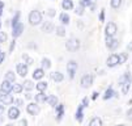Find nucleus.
<instances>
[{"instance_id": "4", "label": "nucleus", "mask_w": 132, "mask_h": 126, "mask_svg": "<svg viewBox=\"0 0 132 126\" xmlns=\"http://www.w3.org/2000/svg\"><path fill=\"white\" fill-rule=\"evenodd\" d=\"M65 49L68 51H77L80 49V40H77V38H69L65 42Z\"/></svg>"}, {"instance_id": "38", "label": "nucleus", "mask_w": 132, "mask_h": 126, "mask_svg": "<svg viewBox=\"0 0 132 126\" xmlns=\"http://www.w3.org/2000/svg\"><path fill=\"white\" fill-rule=\"evenodd\" d=\"M7 41V34L4 32H0V43H4Z\"/></svg>"}, {"instance_id": "19", "label": "nucleus", "mask_w": 132, "mask_h": 126, "mask_svg": "<svg viewBox=\"0 0 132 126\" xmlns=\"http://www.w3.org/2000/svg\"><path fill=\"white\" fill-rule=\"evenodd\" d=\"M46 102H47L50 106H52V108H56V105L59 104V100H58V97H56L55 95H48V96H47V100H46Z\"/></svg>"}, {"instance_id": "1", "label": "nucleus", "mask_w": 132, "mask_h": 126, "mask_svg": "<svg viewBox=\"0 0 132 126\" xmlns=\"http://www.w3.org/2000/svg\"><path fill=\"white\" fill-rule=\"evenodd\" d=\"M131 83H132V75L129 72H126L122 75V78L119 79V85L122 87V93L127 95L129 88H131Z\"/></svg>"}, {"instance_id": "26", "label": "nucleus", "mask_w": 132, "mask_h": 126, "mask_svg": "<svg viewBox=\"0 0 132 126\" xmlns=\"http://www.w3.org/2000/svg\"><path fill=\"white\" fill-rule=\"evenodd\" d=\"M62 8L64 11L73 9V2H72V0H63V2H62Z\"/></svg>"}, {"instance_id": "15", "label": "nucleus", "mask_w": 132, "mask_h": 126, "mask_svg": "<svg viewBox=\"0 0 132 126\" xmlns=\"http://www.w3.org/2000/svg\"><path fill=\"white\" fill-rule=\"evenodd\" d=\"M42 32L43 33H52V32H55V25H54V23H51V21H45L43 24H42Z\"/></svg>"}, {"instance_id": "16", "label": "nucleus", "mask_w": 132, "mask_h": 126, "mask_svg": "<svg viewBox=\"0 0 132 126\" xmlns=\"http://www.w3.org/2000/svg\"><path fill=\"white\" fill-rule=\"evenodd\" d=\"M45 72L46 71L43 70V68H35L34 71H33V79L34 80H42L43 79V76H45Z\"/></svg>"}, {"instance_id": "18", "label": "nucleus", "mask_w": 132, "mask_h": 126, "mask_svg": "<svg viewBox=\"0 0 132 126\" xmlns=\"http://www.w3.org/2000/svg\"><path fill=\"white\" fill-rule=\"evenodd\" d=\"M75 117H76L77 122H82V120H84V106H82V104H80L77 106V110H76Z\"/></svg>"}, {"instance_id": "29", "label": "nucleus", "mask_w": 132, "mask_h": 126, "mask_svg": "<svg viewBox=\"0 0 132 126\" xmlns=\"http://www.w3.org/2000/svg\"><path fill=\"white\" fill-rule=\"evenodd\" d=\"M50 67H51V61L48 58H42V61H41V68H43L46 71Z\"/></svg>"}, {"instance_id": "47", "label": "nucleus", "mask_w": 132, "mask_h": 126, "mask_svg": "<svg viewBox=\"0 0 132 126\" xmlns=\"http://www.w3.org/2000/svg\"><path fill=\"white\" fill-rule=\"evenodd\" d=\"M98 95H100V93H98L97 91H94V92L92 93V99H93V100H96V99L98 97Z\"/></svg>"}, {"instance_id": "9", "label": "nucleus", "mask_w": 132, "mask_h": 126, "mask_svg": "<svg viewBox=\"0 0 132 126\" xmlns=\"http://www.w3.org/2000/svg\"><path fill=\"white\" fill-rule=\"evenodd\" d=\"M80 84H81L82 88H89V87H92V85H93V75H92V74H85V75L81 78Z\"/></svg>"}, {"instance_id": "45", "label": "nucleus", "mask_w": 132, "mask_h": 126, "mask_svg": "<svg viewBox=\"0 0 132 126\" xmlns=\"http://www.w3.org/2000/svg\"><path fill=\"white\" fill-rule=\"evenodd\" d=\"M4 110H5V105L0 102V116H3V114H4Z\"/></svg>"}, {"instance_id": "32", "label": "nucleus", "mask_w": 132, "mask_h": 126, "mask_svg": "<svg viewBox=\"0 0 132 126\" xmlns=\"http://www.w3.org/2000/svg\"><path fill=\"white\" fill-rule=\"evenodd\" d=\"M127 58H128V53H119V64L126 63Z\"/></svg>"}, {"instance_id": "53", "label": "nucleus", "mask_w": 132, "mask_h": 126, "mask_svg": "<svg viewBox=\"0 0 132 126\" xmlns=\"http://www.w3.org/2000/svg\"><path fill=\"white\" fill-rule=\"evenodd\" d=\"M0 28H2V23H0Z\"/></svg>"}, {"instance_id": "20", "label": "nucleus", "mask_w": 132, "mask_h": 126, "mask_svg": "<svg viewBox=\"0 0 132 126\" xmlns=\"http://www.w3.org/2000/svg\"><path fill=\"white\" fill-rule=\"evenodd\" d=\"M34 100H35V102L37 104H43V102H46V100H47V96H46V93L45 92H38L35 96H34Z\"/></svg>"}, {"instance_id": "35", "label": "nucleus", "mask_w": 132, "mask_h": 126, "mask_svg": "<svg viewBox=\"0 0 132 126\" xmlns=\"http://www.w3.org/2000/svg\"><path fill=\"white\" fill-rule=\"evenodd\" d=\"M110 4H111V7L112 8H119L120 5H122V0H111V2H110Z\"/></svg>"}, {"instance_id": "3", "label": "nucleus", "mask_w": 132, "mask_h": 126, "mask_svg": "<svg viewBox=\"0 0 132 126\" xmlns=\"http://www.w3.org/2000/svg\"><path fill=\"white\" fill-rule=\"evenodd\" d=\"M77 68H79V63L75 61V59H71L67 63V72H68L69 79H73L75 78V75H76V72H77Z\"/></svg>"}, {"instance_id": "40", "label": "nucleus", "mask_w": 132, "mask_h": 126, "mask_svg": "<svg viewBox=\"0 0 132 126\" xmlns=\"http://www.w3.org/2000/svg\"><path fill=\"white\" fill-rule=\"evenodd\" d=\"M81 104H82L84 108H88V106H89V99H88V97H84L82 101H81Z\"/></svg>"}, {"instance_id": "14", "label": "nucleus", "mask_w": 132, "mask_h": 126, "mask_svg": "<svg viewBox=\"0 0 132 126\" xmlns=\"http://www.w3.org/2000/svg\"><path fill=\"white\" fill-rule=\"evenodd\" d=\"M63 116H64V105L58 104L56 108H55V118H56V121H62Z\"/></svg>"}, {"instance_id": "30", "label": "nucleus", "mask_w": 132, "mask_h": 126, "mask_svg": "<svg viewBox=\"0 0 132 126\" xmlns=\"http://www.w3.org/2000/svg\"><path fill=\"white\" fill-rule=\"evenodd\" d=\"M103 123H102V120L100 118V117H94V118H92L90 120V122H89V126H102Z\"/></svg>"}, {"instance_id": "24", "label": "nucleus", "mask_w": 132, "mask_h": 126, "mask_svg": "<svg viewBox=\"0 0 132 126\" xmlns=\"http://www.w3.org/2000/svg\"><path fill=\"white\" fill-rule=\"evenodd\" d=\"M22 87H24V89L25 91H33V89L35 88V84L33 83V80H25L24 83H22Z\"/></svg>"}, {"instance_id": "12", "label": "nucleus", "mask_w": 132, "mask_h": 126, "mask_svg": "<svg viewBox=\"0 0 132 126\" xmlns=\"http://www.w3.org/2000/svg\"><path fill=\"white\" fill-rule=\"evenodd\" d=\"M20 108H17V106H11L9 109H8V118L9 120H17L18 117H20Z\"/></svg>"}, {"instance_id": "37", "label": "nucleus", "mask_w": 132, "mask_h": 126, "mask_svg": "<svg viewBox=\"0 0 132 126\" xmlns=\"http://www.w3.org/2000/svg\"><path fill=\"white\" fill-rule=\"evenodd\" d=\"M13 104L18 108V106H21V105H24V100L22 99H14V101H13Z\"/></svg>"}, {"instance_id": "34", "label": "nucleus", "mask_w": 132, "mask_h": 126, "mask_svg": "<svg viewBox=\"0 0 132 126\" xmlns=\"http://www.w3.org/2000/svg\"><path fill=\"white\" fill-rule=\"evenodd\" d=\"M84 12H85V8H84V7H81L80 4H79V7L75 8V13H76L77 16H82V14H84Z\"/></svg>"}, {"instance_id": "54", "label": "nucleus", "mask_w": 132, "mask_h": 126, "mask_svg": "<svg viewBox=\"0 0 132 126\" xmlns=\"http://www.w3.org/2000/svg\"><path fill=\"white\" fill-rule=\"evenodd\" d=\"M51 2H55V0H51Z\"/></svg>"}, {"instance_id": "52", "label": "nucleus", "mask_w": 132, "mask_h": 126, "mask_svg": "<svg viewBox=\"0 0 132 126\" xmlns=\"http://www.w3.org/2000/svg\"><path fill=\"white\" fill-rule=\"evenodd\" d=\"M115 126H126L124 123H118V125H115Z\"/></svg>"}, {"instance_id": "2", "label": "nucleus", "mask_w": 132, "mask_h": 126, "mask_svg": "<svg viewBox=\"0 0 132 126\" xmlns=\"http://www.w3.org/2000/svg\"><path fill=\"white\" fill-rule=\"evenodd\" d=\"M29 24L33 25V26H37V25L42 24V13L39 11H37V9L31 11L29 13Z\"/></svg>"}, {"instance_id": "55", "label": "nucleus", "mask_w": 132, "mask_h": 126, "mask_svg": "<svg viewBox=\"0 0 132 126\" xmlns=\"http://www.w3.org/2000/svg\"><path fill=\"white\" fill-rule=\"evenodd\" d=\"M0 51H2V49H0Z\"/></svg>"}, {"instance_id": "7", "label": "nucleus", "mask_w": 132, "mask_h": 126, "mask_svg": "<svg viewBox=\"0 0 132 126\" xmlns=\"http://www.w3.org/2000/svg\"><path fill=\"white\" fill-rule=\"evenodd\" d=\"M106 64L110 68L117 67L119 64V54H115L114 53V54H111V55H109V58L106 59Z\"/></svg>"}, {"instance_id": "28", "label": "nucleus", "mask_w": 132, "mask_h": 126, "mask_svg": "<svg viewBox=\"0 0 132 126\" xmlns=\"http://www.w3.org/2000/svg\"><path fill=\"white\" fill-rule=\"evenodd\" d=\"M5 80L11 81V83H16V74L13 72L12 70L7 71V74H5Z\"/></svg>"}, {"instance_id": "33", "label": "nucleus", "mask_w": 132, "mask_h": 126, "mask_svg": "<svg viewBox=\"0 0 132 126\" xmlns=\"http://www.w3.org/2000/svg\"><path fill=\"white\" fill-rule=\"evenodd\" d=\"M18 23H20V12H16L14 17H13V20H12V28L16 26Z\"/></svg>"}, {"instance_id": "10", "label": "nucleus", "mask_w": 132, "mask_h": 126, "mask_svg": "<svg viewBox=\"0 0 132 126\" xmlns=\"http://www.w3.org/2000/svg\"><path fill=\"white\" fill-rule=\"evenodd\" d=\"M16 71H17L18 76L25 78V76L28 75V72H29V68H28V66H26L25 63H17V66H16Z\"/></svg>"}, {"instance_id": "50", "label": "nucleus", "mask_w": 132, "mask_h": 126, "mask_svg": "<svg viewBox=\"0 0 132 126\" xmlns=\"http://www.w3.org/2000/svg\"><path fill=\"white\" fill-rule=\"evenodd\" d=\"M25 97H26V99H31V97H33V96H31V95H30V93H26V96H25Z\"/></svg>"}, {"instance_id": "43", "label": "nucleus", "mask_w": 132, "mask_h": 126, "mask_svg": "<svg viewBox=\"0 0 132 126\" xmlns=\"http://www.w3.org/2000/svg\"><path fill=\"white\" fill-rule=\"evenodd\" d=\"M5 61V53L4 51H0V64Z\"/></svg>"}, {"instance_id": "23", "label": "nucleus", "mask_w": 132, "mask_h": 126, "mask_svg": "<svg viewBox=\"0 0 132 126\" xmlns=\"http://www.w3.org/2000/svg\"><path fill=\"white\" fill-rule=\"evenodd\" d=\"M117 95V92L112 89V87H109L106 91H105V95H103V100H109V99H112Z\"/></svg>"}, {"instance_id": "39", "label": "nucleus", "mask_w": 132, "mask_h": 126, "mask_svg": "<svg viewBox=\"0 0 132 126\" xmlns=\"http://www.w3.org/2000/svg\"><path fill=\"white\" fill-rule=\"evenodd\" d=\"M126 116H127V120H128V121H132V108H129V109L127 110Z\"/></svg>"}, {"instance_id": "27", "label": "nucleus", "mask_w": 132, "mask_h": 126, "mask_svg": "<svg viewBox=\"0 0 132 126\" xmlns=\"http://www.w3.org/2000/svg\"><path fill=\"white\" fill-rule=\"evenodd\" d=\"M55 33H56V35H59V37H64V35L67 34L65 26H63V25L56 26V28H55Z\"/></svg>"}, {"instance_id": "8", "label": "nucleus", "mask_w": 132, "mask_h": 126, "mask_svg": "<svg viewBox=\"0 0 132 126\" xmlns=\"http://www.w3.org/2000/svg\"><path fill=\"white\" fill-rule=\"evenodd\" d=\"M118 46H119V41L117 38H114V37H106V47L109 50L114 51V50L118 49Z\"/></svg>"}, {"instance_id": "46", "label": "nucleus", "mask_w": 132, "mask_h": 126, "mask_svg": "<svg viewBox=\"0 0 132 126\" xmlns=\"http://www.w3.org/2000/svg\"><path fill=\"white\" fill-rule=\"evenodd\" d=\"M3 11H4V2H0V16L3 14Z\"/></svg>"}, {"instance_id": "51", "label": "nucleus", "mask_w": 132, "mask_h": 126, "mask_svg": "<svg viewBox=\"0 0 132 126\" xmlns=\"http://www.w3.org/2000/svg\"><path fill=\"white\" fill-rule=\"evenodd\" d=\"M4 126H14L13 123H7V125H4Z\"/></svg>"}, {"instance_id": "25", "label": "nucleus", "mask_w": 132, "mask_h": 126, "mask_svg": "<svg viewBox=\"0 0 132 126\" xmlns=\"http://www.w3.org/2000/svg\"><path fill=\"white\" fill-rule=\"evenodd\" d=\"M24 91V87H22V83L20 84V83H13V87H12V92L14 93V95H17V93H21Z\"/></svg>"}, {"instance_id": "36", "label": "nucleus", "mask_w": 132, "mask_h": 126, "mask_svg": "<svg viewBox=\"0 0 132 126\" xmlns=\"http://www.w3.org/2000/svg\"><path fill=\"white\" fill-rule=\"evenodd\" d=\"M80 5L84 7V8L92 7V0H80Z\"/></svg>"}, {"instance_id": "6", "label": "nucleus", "mask_w": 132, "mask_h": 126, "mask_svg": "<svg viewBox=\"0 0 132 126\" xmlns=\"http://www.w3.org/2000/svg\"><path fill=\"white\" fill-rule=\"evenodd\" d=\"M26 112L30 114V116H38L39 112H41V108L37 102H29L26 105Z\"/></svg>"}, {"instance_id": "48", "label": "nucleus", "mask_w": 132, "mask_h": 126, "mask_svg": "<svg viewBox=\"0 0 132 126\" xmlns=\"http://www.w3.org/2000/svg\"><path fill=\"white\" fill-rule=\"evenodd\" d=\"M20 125H21V126H28V121H26V120H21V121H20Z\"/></svg>"}, {"instance_id": "49", "label": "nucleus", "mask_w": 132, "mask_h": 126, "mask_svg": "<svg viewBox=\"0 0 132 126\" xmlns=\"http://www.w3.org/2000/svg\"><path fill=\"white\" fill-rule=\"evenodd\" d=\"M127 50H128V51H132V41L127 45Z\"/></svg>"}, {"instance_id": "17", "label": "nucleus", "mask_w": 132, "mask_h": 126, "mask_svg": "<svg viewBox=\"0 0 132 126\" xmlns=\"http://www.w3.org/2000/svg\"><path fill=\"white\" fill-rule=\"evenodd\" d=\"M51 79L55 83H62L64 80V75L60 72V71H54V72H51Z\"/></svg>"}, {"instance_id": "22", "label": "nucleus", "mask_w": 132, "mask_h": 126, "mask_svg": "<svg viewBox=\"0 0 132 126\" xmlns=\"http://www.w3.org/2000/svg\"><path fill=\"white\" fill-rule=\"evenodd\" d=\"M47 87H48L47 81H43V80H39L38 83L35 84V89H37L38 92H45L46 89H47Z\"/></svg>"}, {"instance_id": "5", "label": "nucleus", "mask_w": 132, "mask_h": 126, "mask_svg": "<svg viewBox=\"0 0 132 126\" xmlns=\"http://www.w3.org/2000/svg\"><path fill=\"white\" fill-rule=\"evenodd\" d=\"M117 32H118V26H117V24L115 23H109V24H106V26H105V34H106V37H114V35L117 34Z\"/></svg>"}, {"instance_id": "41", "label": "nucleus", "mask_w": 132, "mask_h": 126, "mask_svg": "<svg viewBox=\"0 0 132 126\" xmlns=\"http://www.w3.org/2000/svg\"><path fill=\"white\" fill-rule=\"evenodd\" d=\"M47 14H48V16H50V17H54V16H55V14H56V11H55V9H54V8H50V9H48V11H47Z\"/></svg>"}, {"instance_id": "42", "label": "nucleus", "mask_w": 132, "mask_h": 126, "mask_svg": "<svg viewBox=\"0 0 132 126\" xmlns=\"http://www.w3.org/2000/svg\"><path fill=\"white\" fill-rule=\"evenodd\" d=\"M100 21H102V23L105 21V9H103V8H102L101 12H100Z\"/></svg>"}, {"instance_id": "13", "label": "nucleus", "mask_w": 132, "mask_h": 126, "mask_svg": "<svg viewBox=\"0 0 132 126\" xmlns=\"http://www.w3.org/2000/svg\"><path fill=\"white\" fill-rule=\"evenodd\" d=\"M12 87H13V83L8 81V80H3L2 84H0V91L4 92V93H11L12 92Z\"/></svg>"}, {"instance_id": "31", "label": "nucleus", "mask_w": 132, "mask_h": 126, "mask_svg": "<svg viewBox=\"0 0 132 126\" xmlns=\"http://www.w3.org/2000/svg\"><path fill=\"white\" fill-rule=\"evenodd\" d=\"M22 59H24V62H25V64H26V66H30V64H33V63H34V59L29 55V54H26V53H25V54H22Z\"/></svg>"}, {"instance_id": "21", "label": "nucleus", "mask_w": 132, "mask_h": 126, "mask_svg": "<svg viewBox=\"0 0 132 126\" xmlns=\"http://www.w3.org/2000/svg\"><path fill=\"white\" fill-rule=\"evenodd\" d=\"M59 20H60L62 25L64 26V25H68V24H69L71 17H69V14H68L67 12H63V13H60V16H59Z\"/></svg>"}, {"instance_id": "11", "label": "nucleus", "mask_w": 132, "mask_h": 126, "mask_svg": "<svg viewBox=\"0 0 132 126\" xmlns=\"http://www.w3.org/2000/svg\"><path fill=\"white\" fill-rule=\"evenodd\" d=\"M24 29H25L24 24H22V23H18L16 26L12 28V37H13L14 40H16L17 37H20V35L22 34V32H24Z\"/></svg>"}, {"instance_id": "44", "label": "nucleus", "mask_w": 132, "mask_h": 126, "mask_svg": "<svg viewBox=\"0 0 132 126\" xmlns=\"http://www.w3.org/2000/svg\"><path fill=\"white\" fill-rule=\"evenodd\" d=\"M14 47H16V40H14V38H13V41H12V42H11V46H9V51H11V53H12V51H13V49H14Z\"/></svg>"}]
</instances>
